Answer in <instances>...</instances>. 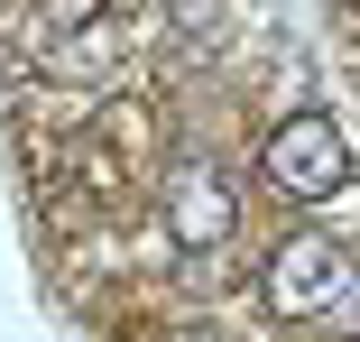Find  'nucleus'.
I'll list each match as a JSON object with an SVG mask.
<instances>
[{"label": "nucleus", "mask_w": 360, "mask_h": 342, "mask_svg": "<svg viewBox=\"0 0 360 342\" xmlns=\"http://www.w3.org/2000/svg\"><path fill=\"white\" fill-rule=\"evenodd\" d=\"M259 167H268V185H277V194L323 203V194H342V185H351V139L333 129V111H286V120L268 129Z\"/></svg>", "instance_id": "nucleus-1"}, {"label": "nucleus", "mask_w": 360, "mask_h": 342, "mask_svg": "<svg viewBox=\"0 0 360 342\" xmlns=\"http://www.w3.org/2000/svg\"><path fill=\"white\" fill-rule=\"evenodd\" d=\"M342 287H351V259H342L323 232H296V241H277L268 278H259V305H268L277 324H305V315H323Z\"/></svg>", "instance_id": "nucleus-2"}, {"label": "nucleus", "mask_w": 360, "mask_h": 342, "mask_svg": "<svg viewBox=\"0 0 360 342\" xmlns=\"http://www.w3.org/2000/svg\"><path fill=\"white\" fill-rule=\"evenodd\" d=\"M231 232H240V185L212 176V167H185L167 185V241L176 250H222Z\"/></svg>", "instance_id": "nucleus-3"}, {"label": "nucleus", "mask_w": 360, "mask_h": 342, "mask_svg": "<svg viewBox=\"0 0 360 342\" xmlns=\"http://www.w3.org/2000/svg\"><path fill=\"white\" fill-rule=\"evenodd\" d=\"M37 65L56 84H111V65H120V28L111 19H84V28H46Z\"/></svg>", "instance_id": "nucleus-4"}, {"label": "nucleus", "mask_w": 360, "mask_h": 342, "mask_svg": "<svg viewBox=\"0 0 360 342\" xmlns=\"http://www.w3.org/2000/svg\"><path fill=\"white\" fill-rule=\"evenodd\" d=\"M203 10H212V0H176V19H185V28H203Z\"/></svg>", "instance_id": "nucleus-5"}, {"label": "nucleus", "mask_w": 360, "mask_h": 342, "mask_svg": "<svg viewBox=\"0 0 360 342\" xmlns=\"http://www.w3.org/2000/svg\"><path fill=\"white\" fill-rule=\"evenodd\" d=\"M167 342H212V333H167Z\"/></svg>", "instance_id": "nucleus-6"}, {"label": "nucleus", "mask_w": 360, "mask_h": 342, "mask_svg": "<svg viewBox=\"0 0 360 342\" xmlns=\"http://www.w3.org/2000/svg\"><path fill=\"white\" fill-rule=\"evenodd\" d=\"M351 342H360V333H351Z\"/></svg>", "instance_id": "nucleus-7"}]
</instances>
